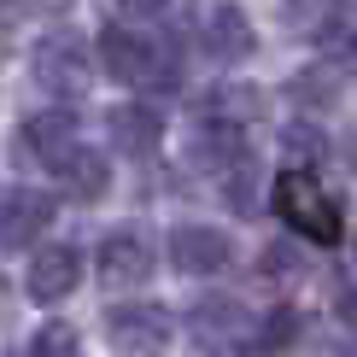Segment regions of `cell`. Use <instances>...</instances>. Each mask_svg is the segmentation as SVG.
<instances>
[{"label":"cell","instance_id":"obj_17","mask_svg":"<svg viewBox=\"0 0 357 357\" xmlns=\"http://www.w3.org/2000/svg\"><path fill=\"white\" fill-rule=\"evenodd\" d=\"M29 357H77V328L70 322H47V328L29 340Z\"/></svg>","mask_w":357,"mask_h":357},{"label":"cell","instance_id":"obj_2","mask_svg":"<svg viewBox=\"0 0 357 357\" xmlns=\"http://www.w3.org/2000/svg\"><path fill=\"white\" fill-rule=\"evenodd\" d=\"M100 59H106V77L129 82V88H146V82H158L170 70L165 47L135 24H106L100 29Z\"/></svg>","mask_w":357,"mask_h":357},{"label":"cell","instance_id":"obj_1","mask_svg":"<svg viewBox=\"0 0 357 357\" xmlns=\"http://www.w3.org/2000/svg\"><path fill=\"white\" fill-rule=\"evenodd\" d=\"M270 205L281 211V222H287L293 234H305L310 246H340V205L322 193L317 170H305V165L281 170L270 182Z\"/></svg>","mask_w":357,"mask_h":357},{"label":"cell","instance_id":"obj_15","mask_svg":"<svg viewBox=\"0 0 357 357\" xmlns=\"http://www.w3.org/2000/svg\"><path fill=\"white\" fill-rule=\"evenodd\" d=\"M205 106H211V117H229V123H241V117L258 112V88H241V82H229V88H211L205 94Z\"/></svg>","mask_w":357,"mask_h":357},{"label":"cell","instance_id":"obj_14","mask_svg":"<svg viewBox=\"0 0 357 357\" xmlns=\"http://www.w3.org/2000/svg\"><path fill=\"white\" fill-rule=\"evenodd\" d=\"M281 146H287V153L299 158L305 170H317L322 158H328V135H322L317 123H305V117H299V123H287V129H281Z\"/></svg>","mask_w":357,"mask_h":357},{"label":"cell","instance_id":"obj_21","mask_svg":"<svg viewBox=\"0 0 357 357\" xmlns=\"http://www.w3.org/2000/svg\"><path fill=\"white\" fill-rule=\"evenodd\" d=\"M340 357H357V340H346V346H340Z\"/></svg>","mask_w":357,"mask_h":357},{"label":"cell","instance_id":"obj_9","mask_svg":"<svg viewBox=\"0 0 357 357\" xmlns=\"http://www.w3.org/2000/svg\"><path fill=\"white\" fill-rule=\"evenodd\" d=\"M106 334L123 351H158V346H170V317L153 305H117V310H106Z\"/></svg>","mask_w":357,"mask_h":357},{"label":"cell","instance_id":"obj_10","mask_svg":"<svg viewBox=\"0 0 357 357\" xmlns=\"http://www.w3.org/2000/svg\"><path fill=\"white\" fill-rule=\"evenodd\" d=\"M77 146V112H36L24 123V153L36 158V165H47V170H59L65 165V153Z\"/></svg>","mask_w":357,"mask_h":357},{"label":"cell","instance_id":"obj_7","mask_svg":"<svg viewBox=\"0 0 357 357\" xmlns=\"http://www.w3.org/2000/svg\"><path fill=\"white\" fill-rule=\"evenodd\" d=\"M47 222H53V199L47 193H36V188H6L0 193V252L29 246Z\"/></svg>","mask_w":357,"mask_h":357},{"label":"cell","instance_id":"obj_13","mask_svg":"<svg viewBox=\"0 0 357 357\" xmlns=\"http://www.w3.org/2000/svg\"><path fill=\"white\" fill-rule=\"evenodd\" d=\"M59 182H65L70 193H77V199H94V193H106V182H112V170H106V153H94V146H70L65 153V165L53 170Z\"/></svg>","mask_w":357,"mask_h":357},{"label":"cell","instance_id":"obj_11","mask_svg":"<svg viewBox=\"0 0 357 357\" xmlns=\"http://www.w3.org/2000/svg\"><path fill=\"white\" fill-rule=\"evenodd\" d=\"M205 47H211L217 59H246L252 47H258V29H252V18L241 6H234V0H222V6H211L205 12Z\"/></svg>","mask_w":357,"mask_h":357},{"label":"cell","instance_id":"obj_12","mask_svg":"<svg viewBox=\"0 0 357 357\" xmlns=\"http://www.w3.org/2000/svg\"><path fill=\"white\" fill-rule=\"evenodd\" d=\"M106 135H112L117 153H153L158 135H165V117H158L153 106H141V100H129V106H112Z\"/></svg>","mask_w":357,"mask_h":357},{"label":"cell","instance_id":"obj_16","mask_svg":"<svg viewBox=\"0 0 357 357\" xmlns=\"http://www.w3.org/2000/svg\"><path fill=\"white\" fill-rule=\"evenodd\" d=\"M293 340H299V310H287V305L270 310V317H264V328H258V346L270 351V357H281Z\"/></svg>","mask_w":357,"mask_h":357},{"label":"cell","instance_id":"obj_4","mask_svg":"<svg viewBox=\"0 0 357 357\" xmlns=\"http://www.w3.org/2000/svg\"><path fill=\"white\" fill-rule=\"evenodd\" d=\"M170 264L182 275H217L234 264V246L211 222H182V229H170Z\"/></svg>","mask_w":357,"mask_h":357},{"label":"cell","instance_id":"obj_8","mask_svg":"<svg viewBox=\"0 0 357 357\" xmlns=\"http://www.w3.org/2000/svg\"><path fill=\"white\" fill-rule=\"evenodd\" d=\"M188 158H193L199 170H234L241 158H252L246 129L229 123V117H205V123L188 135Z\"/></svg>","mask_w":357,"mask_h":357},{"label":"cell","instance_id":"obj_6","mask_svg":"<svg viewBox=\"0 0 357 357\" xmlns=\"http://www.w3.org/2000/svg\"><path fill=\"white\" fill-rule=\"evenodd\" d=\"M153 270V241L141 229H112L100 241V281L106 287H141Z\"/></svg>","mask_w":357,"mask_h":357},{"label":"cell","instance_id":"obj_18","mask_svg":"<svg viewBox=\"0 0 357 357\" xmlns=\"http://www.w3.org/2000/svg\"><path fill=\"white\" fill-rule=\"evenodd\" d=\"M334 6L340 0H287L281 18H287L293 29H322V18H334Z\"/></svg>","mask_w":357,"mask_h":357},{"label":"cell","instance_id":"obj_3","mask_svg":"<svg viewBox=\"0 0 357 357\" xmlns=\"http://www.w3.org/2000/svg\"><path fill=\"white\" fill-rule=\"evenodd\" d=\"M36 82L47 88V94L59 100H82L88 82H94V59H88V47L70 29H59V36H47L36 47Z\"/></svg>","mask_w":357,"mask_h":357},{"label":"cell","instance_id":"obj_5","mask_svg":"<svg viewBox=\"0 0 357 357\" xmlns=\"http://www.w3.org/2000/svg\"><path fill=\"white\" fill-rule=\"evenodd\" d=\"M77 281H82V252L77 246H41L36 258H29V275H24V293L36 305H59L65 293H77Z\"/></svg>","mask_w":357,"mask_h":357},{"label":"cell","instance_id":"obj_20","mask_svg":"<svg viewBox=\"0 0 357 357\" xmlns=\"http://www.w3.org/2000/svg\"><path fill=\"white\" fill-rule=\"evenodd\" d=\"M205 357H241V351H229V346H211V351H205Z\"/></svg>","mask_w":357,"mask_h":357},{"label":"cell","instance_id":"obj_22","mask_svg":"<svg viewBox=\"0 0 357 357\" xmlns=\"http://www.w3.org/2000/svg\"><path fill=\"white\" fill-rule=\"evenodd\" d=\"M12 6H18V0H0V12H12Z\"/></svg>","mask_w":357,"mask_h":357},{"label":"cell","instance_id":"obj_19","mask_svg":"<svg viewBox=\"0 0 357 357\" xmlns=\"http://www.w3.org/2000/svg\"><path fill=\"white\" fill-rule=\"evenodd\" d=\"M117 6H123V12H141V18H153V12H165L170 0H117Z\"/></svg>","mask_w":357,"mask_h":357}]
</instances>
